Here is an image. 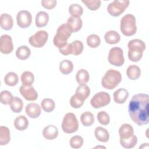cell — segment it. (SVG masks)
I'll return each instance as SVG.
<instances>
[{
    "mask_svg": "<svg viewBox=\"0 0 149 149\" xmlns=\"http://www.w3.org/2000/svg\"><path fill=\"white\" fill-rule=\"evenodd\" d=\"M69 12L72 17H80L83 13V9L81 5L77 3H73L69 7Z\"/></svg>",
    "mask_w": 149,
    "mask_h": 149,
    "instance_id": "obj_35",
    "label": "cell"
},
{
    "mask_svg": "<svg viewBox=\"0 0 149 149\" xmlns=\"http://www.w3.org/2000/svg\"><path fill=\"white\" fill-rule=\"evenodd\" d=\"M13 95L10 92L3 90L1 92V102L4 105H9L13 100Z\"/></svg>",
    "mask_w": 149,
    "mask_h": 149,
    "instance_id": "obj_41",
    "label": "cell"
},
{
    "mask_svg": "<svg viewBox=\"0 0 149 149\" xmlns=\"http://www.w3.org/2000/svg\"><path fill=\"white\" fill-rule=\"evenodd\" d=\"M80 121L83 126L86 127L90 126L94 122V116L91 112L86 111L81 115Z\"/></svg>",
    "mask_w": 149,
    "mask_h": 149,
    "instance_id": "obj_30",
    "label": "cell"
},
{
    "mask_svg": "<svg viewBox=\"0 0 149 149\" xmlns=\"http://www.w3.org/2000/svg\"><path fill=\"white\" fill-rule=\"evenodd\" d=\"M136 17L132 14H126L120 20V30L122 33L127 37L133 36L137 31Z\"/></svg>",
    "mask_w": 149,
    "mask_h": 149,
    "instance_id": "obj_4",
    "label": "cell"
},
{
    "mask_svg": "<svg viewBox=\"0 0 149 149\" xmlns=\"http://www.w3.org/2000/svg\"><path fill=\"white\" fill-rule=\"evenodd\" d=\"M128 58L130 61L137 62L142 58L146 49V44L140 39H133L127 44Z\"/></svg>",
    "mask_w": 149,
    "mask_h": 149,
    "instance_id": "obj_2",
    "label": "cell"
},
{
    "mask_svg": "<svg viewBox=\"0 0 149 149\" xmlns=\"http://www.w3.org/2000/svg\"><path fill=\"white\" fill-rule=\"evenodd\" d=\"M30 55V49L26 45H22L19 47L16 51V56L20 60H26L28 59Z\"/></svg>",
    "mask_w": 149,
    "mask_h": 149,
    "instance_id": "obj_27",
    "label": "cell"
},
{
    "mask_svg": "<svg viewBox=\"0 0 149 149\" xmlns=\"http://www.w3.org/2000/svg\"><path fill=\"white\" fill-rule=\"evenodd\" d=\"M19 81V77L17 74L15 72H9L4 77L5 83L9 86H16Z\"/></svg>",
    "mask_w": 149,
    "mask_h": 149,
    "instance_id": "obj_33",
    "label": "cell"
},
{
    "mask_svg": "<svg viewBox=\"0 0 149 149\" xmlns=\"http://www.w3.org/2000/svg\"><path fill=\"white\" fill-rule=\"evenodd\" d=\"M16 21L17 25L20 27L26 29L31 25L32 22V16L29 11L22 10L17 14Z\"/></svg>",
    "mask_w": 149,
    "mask_h": 149,
    "instance_id": "obj_11",
    "label": "cell"
},
{
    "mask_svg": "<svg viewBox=\"0 0 149 149\" xmlns=\"http://www.w3.org/2000/svg\"><path fill=\"white\" fill-rule=\"evenodd\" d=\"M98 121L102 125H107L110 122V117L105 111H100L97 113Z\"/></svg>",
    "mask_w": 149,
    "mask_h": 149,
    "instance_id": "obj_42",
    "label": "cell"
},
{
    "mask_svg": "<svg viewBox=\"0 0 149 149\" xmlns=\"http://www.w3.org/2000/svg\"><path fill=\"white\" fill-rule=\"evenodd\" d=\"M110 101V95L108 93L101 91L95 94L92 97L90 100V104L93 108L98 109L108 105Z\"/></svg>",
    "mask_w": 149,
    "mask_h": 149,
    "instance_id": "obj_9",
    "label": "cell"
},
{
    "mask_svg": "<svg viewBox=\"0 0 149 149\" xmlns=\"http://www.w3.org/2000/svg\"><path fill=\"white\" fill-rule=\"evenodd\" d=\"M114 101L117 104H123L126 102L129 97V92L123 88H119L115 91L113 95Z\"/></svg>",
    "mask_w": 149,
    "mask_h": 149,
    "instance_id": "obj_18",
    "label": "cell"
},
{
    "mask_svg": "<svg viewBox=\"0 0 149 149\" xmlns=\"http://www.w3.org/2000/svg\"><path fill=\"white\" fill-rule=\"evenodd\" d=\"M41 3L44 8L50 10L56 6L57 1L56 0H42Z\"/></svg>",
    "mask_w": 149,
    "mask_h": 149,
    "instance_id": "obj_44",
    "label": "cell"
},
{
    "mask_svg": "<svg viewBox=\"0 0 149 149\" xmlns=\"http://www.w3.org/2000/svg\"><path fill=\"white\" fill-rule=\"evenodd\" d=\"M10 140V130L9 129L3 126L0 127V145H6Z\"/></svg>",
    "mask_w": 149,
    "mask_h": 149,
    "instance_id": "obj_26",
    "label": "cell"
},
{
    "mask_svg": "<svg viewBox=\"0 0 149 149\" xmlns=\"http://www.w3.org/2000/svg\"><path fill=\"white\" fill-rule=\"evenodd\" d=\"M42 109L46 112H51L55 109V102L51 98H44L41 102Z\"/></svg>",
    "mask_w": 149,
    "mask_h": 149,
    "instance_id": "obj_36",
    "label": "cell"
},
{
    "mask_svg": "<svg viewBox=\"0 0 149 149\" xmlns=\"http://www.w3.org/2000/svg\"><path fill=\"white\" fill-rule=\"evenodd\" d=\"M72 33V32L69 29L67 24L63 23L59 26L53 39L54 45L58 48L64 46L68 43L67 40L69 38Z\"/></svg>",
    "mask_w": 149,
    "mask_h": 149,
    "instance_id": "obj_5",
    "label": "cell"
},
{
    "mask_svg": "<svg viewBox=\"0 0 149 149\" xmlns=\"http://www.w3.org/2000/svg\"><path fill=\"white\" fill-rule=\"evenodd\" d=\"M14 126L17 130L23 131L28 127L29 121L26 116L24 115H20L16 118L15 119Z\"/></svg>",
    "mask_w": 149,
    "mask_h": 149,
    "instance_id": "obj_25",
    "label": "cell"
},
{
    "mask_svg": "<svg viewBox=\"0 0 149 149\" xmlns=\"http://www.w3.org/2000/svg\"><path fill=\"white\" fill-rule=\"evenodd\" d=\"M122 81V75L120 72L115 69H109L102 77L101 84L108 90L115 88Z\"/></svg>",
    "mask_w": 149,
    "mask_h": 149,
    "instance_id": "obj_3",
    "label": "cell"
},
{
    "mask_svg": "<svg viewBox=\"0 0 149 149\" xmlns=\"http://www.w3.org/2000/svg\"><path fill=\"white\" fill-rule=\"evenodd\" d=\"M90 90L88 86L86 84H81L77 87L75 95L79 100L84 102V101L89 97Z\"/></svg>",
    "mask_w": 149,
    "mask_h": 149,
    "instance_id": "obj_16",
    "label": "cell"
},
{
    "mask_svg": "<svg viewBox=\"0 0 149 149\" xmlns=\"http://www.w3.org/2000/svg\"><path fill=\"white\" fill-rule=\"evenodd\" d=\"M69 144L73 148H80L83 144V139L80 136H73L70 139Z\"/></svg>",
    "mask_w": 149,
    "mask_h": 149,
    "instance_id": "obj_39",
    "label": "cell"
},
{
    "mask_svg": "<svg viewBox=\"0 0 149 149\" xmlns=\"http://www.w3.org/2000/svg\"><path fill=\"white\" fill-rule=\"evenodd\" d=\"M13 49L12 38L8 34L1 36L0 40V51L3 54H9Z\"/></svg>",
    "mask_w": 149,
    "mask_h": 149,
    "instance_id": "obj_12",
    "label": "cell"
},
{
    "mask_svg": "<svg viewBox=\"0 0 149 149\" xmlns=\"http://www.w3.org/2000/svg\"><path fill=\"white\" fill-rule=\"evenodd\" d=\"M90 79V76L88 71L84 69H81L77 72L76 74V79L77 82L81 84H86Z\"/></svg>",
    "mask_w": 149,
    "mask_h": 149,
    "instance_id": "obj_31",
    "label": "cell"
},
{
    "mask_svg": "<svg viewBox=\"0 0 149 149\" xmlns=\"http://www.w3.org/2000/svg\"><path fill=\"white\" fill-rule=\"evenodd\" d=\"M21 81L23 85L31 86L34 81V76L33 73L30 71H25L21 75Z\"/></svg>",
    "mask_w": 149,
    "mask_h": 149,
    "instance_id": "obj_34",
    "label": "cell"
},
{
    "mask_svg": "<svg viewBox=\"0 0 149 149\" xmlns=\"http://www.w3.org/2000/svg\"><path fill=\"white\" fill-rule=\"evenodd\" d=\"M49 21L48 14L44 11H40L36 16V25L38 27L45 26Z\"/></svg>",
    "mask_w": 149,
    "mask_h": 149,
    "instance_id": "obj_23",
    "label": "cell"
},
{
    "mask_svg": "<svg viewBox=\"0 0 149 149\" xmlns=\"http://www.w3.org/2000/svg\"><path fill=\"white\" fill-rule=\"evenodd\" d=\"M81 2L90 10H96L101 6V2L100 0H82Z\"/></svg>",
    "mask_w": 149,
    "mask_h": 149,
    "instance_id": "obj_40",
    "label": "cell"
},
{
    "mask_svg": "<svg viewBox=\"0 0 149 149\" xmlns=\"http://www.w3.org/2000/svg\"><path fill=\"white\" fill-rule=\"evenodd\" d=\"M59 52L63 55H69L72 54V49L70 44L67 43L62 47L59 48Z\"/></svg>",
    "mask_w": 149,
    "mask_h": 149,
    "instance_id": "obj_45",
    "label": "cell"
},
{
    "mask_svg": "<svg viewBox=\"0 0 149 149\" xmlns=\"http://www.w3.org/2000/svg\"><path fill=\"white\" fill-rule=\"evenodd\" d=\"M66 24L72 33H76L81 29L83 22L80 17L71 16L68 18Z\"/></svg>",
    "mask_w": 149,
    "mask_h": 149,
    "instance_id": "obj_15",
    "label": "cell"
},
{
    "mask_svg": "<svg viewBox=\"0 0 149 149\" xmlns=\"http://www.w3.org/2000/svg\"><path fill=\"white\" fill-rule=\"evenodd\" d=\"M86 42L88 47L92 48H95L100 45L101 40L100 37L97 34H91L87 37Z\"/></svg>",
    "mask_w": 149,
    "mask_h": 149,
    "instance_id": "obj_37",
    "label": "cell"
},
{
    "mask_svg": "<svg viewBox=\"0 0 149 149\" xmlns=\"http://www.w3.org/2000/svg\"><path fill=\"white\" fill-rule=\"evenodd\" d=\"M129 1L127 0L113 1L108 5L107 7L108 12L112 16H119L129 6Z\"/></svg>",
    "mask_w": 149,
    "mask_h": 149,
    "instance_id": "obj_7",
    "label": "cell"
},
{
    "mask_svg": "<svg viewBox=\"0 0 149 149\" xmlns=\"http://www.w3.org/2000/svg\"><path fill=\"white\" fill-rule=\"evenodd\" d=\"M137 138L134 134L127 139H120V144L125 148H132L136 146Z\"/></svg>",
    "mask_w": 149,
    "mask_h": 149,
    "instance_id": "obj_28",
    "label": "cell"
},
{
    "mask_svg": "<svg viewBox=\"0 0 149 149\" xmlns=\"http://www.w3.org/2000/svg\"><path fill=\"white\" fill-rule=\"evenodd\" d=\"M23 107V102L22 100L17 97H13L10 104V108L12 111L15 113H19L22 111Z\"/></svg>",
    "mask_w": 149,
    "mask_h": 149,
    "instance_id": "obj_32",
    "label": "cell"
},
{
    "mask_svg": "<svg viewBox=\"0 0 149 149\" xmlns=\"http://www.w3.org/2000/svg\"><path fill=\"white\" fill-rule=\"evenodd\" d=\"M42 135L47 140H54L58 136V128L52 125H48L43 129Z\"/></svg>",
    "mask_w": 149,
    "mask_h": 149,
    "instance_id": "obj_17",
    "label": "cell"
},
{
    "mask_svg": "<svg viewBox=\"0 0 149 149\" xmlns=\"http://www.w3.org/2000/svg\"><path fill=\"white\" fill-rule=\"evenodd\" d=\"M104 38L107 43L109 44H115L120 41V36L117 31L109 30L105 34Z\"/></svg>",
    "mask_w": 149,
    "mask_h": 149,
    "instance_id": "obj_21",
    "label": "cell"
},
{
    "mask_svg": "<svg viewBox=\"0 0 149 149\" xmlns=\"http://www.w3.org/2000/svg\"><path fill=\"white\" fill-rule=\"evenodd\" d=\"M48 38V33L45 30H40L29 38V42L33 47L41 48L46 44Z\"/></svg>",
    "mask_w": 149,
    "mask_h": 149,
    "instance_id": "obj_10",
    "label": "cell"
},
{
    "mask_svg": "<svg viewBox=\"0 0 149 149\" xmlns=\"http://www.w3.org/2000/svg\"><path fill=\"white\" fill-rule=\"evenodd\" d=\"M148 95L137 94L129 101L128 111L133 122L139 126L147 125L149 122Z\"/></svg>",
    "mask_w": 149,
    "mask_h": 149,
    "instance_id": "obj_1",
    "label": "cell"
},
{
    "mask_svg": "<svg viewBox=\"0 0 149 149\" xmlns=\"http://www.w3.org/2000/svg\"><path fill=\"white\" fill-rule=\"evenodd\" d=\"M83 104L84 101L79 100L74 94L73 95L70 99V104L73 108H79L83 105Z\"/></svg>",
    "mask_w": 149,
    "mask_h": 149,
    "instance_id": "obj_43",
    "label": "cell"
},
{
    "mask_svg": "<svg viewBox=\"0 0 149 149\" xmlns=\"http://www.w3.org/2000/svg\"><path fill=\"white\" fill-rule=\"evenodd\" d=\"M72 49V54L74 55H79L81 54L83 51L84 46L81 41L75 40L71 44Z\"/></svg>",
    "mask_w": 149,
    "mask_h": 149,
    "instance_id": "obj_38",
    "label": "cell"
},
{
    "mask_svg": "<svg viewBox=\"0 0 149 149\" xmlns=\"http://www.w3.org/2000/svg\"><path fill=\"white\" fill-rule=\"evenodd\" d=\"M59 70L62 74H69L73 70V64L70 61L64 59L60 62Z\"/></svg>",
    "mask_w": 149,
    "mask_h": 149,
    "instance_id": "obj_29",
    "label": "cell"
},
{
    "mask_svg": "<svg viewBox=\"0 0 149 149\" xmlns=\"http://www.w3.org/2000/svg\"><path fill=\"white\" fill-rule=\"evenodd\" d=\"M61 127L65 133L70 134L76 132L79 128V123L76 115L72 112L67 113L63 117Z\"/></svg>",
    "mask_w": 149,
    "mask_h": 149,
    "instance_id": "obj_6",
    "label": "cell"
},
{
    "mask_svg": "<svg viewBox=\"0 0 149 149\" xmlns=\"http://www.w3.org/2000/svg\"><path fill=\"white\" fill-rule=\"evenodd\" d=\"M94 134L97 140L99 141L105 143L109 139V134L105 128L99 126L97 127L94 131Z\"/></svg>",
    "mask_w": 149,
    "mask_h": 149,
    "instance_id": "obj_20",
    "label": "cell"
},
{
    "mask_svg": "<svg viewBox=\"0 0 149 149\" xmlns=\"http://www.w3.org/2000/svg\"><path fill=\"white\" fill-rule=\"evenodd\" d=\"M134 130L133 127L127 123L123 124L119 129L120 139H127L133 134Z\"/></svg>",
    "mask_w": 149,
    "mask_h": 149,
    "instance_id": "obj_24",
    "label": "cell"
},
{
    "mask_svg": "<svg viewBox=\"0 0 149 149\" xmlns=\"http://www.w3.org/2000/svg\"><path fill=\"white\" fill-rule=\"evenodd\" d=\"M108 62L115 66H121L125 62L123 52L119 47H113L109 52L108 56Z\"/></svg>",
    "mask_w": 149,
    "mask_h": 149,
    "instance_id": "obj_8",
    "label": "cell"
},
{
    "mask_svg": "<svg viewBox=\"0 0 149 149\" xmlns=\"http://www.w3.org/2000/svg\"><path fill=\"white\" fill-rule=\"evenodd\" d=\"M25 111L28 116L34 119L40 116L41 109L38 104L36 103H30L26 105Z\"/></svg>",
    "mask_w": 149,
    "mask_h": 149,
    "instance_id": "obj_14",
    "label": "cell"
},
{
    "mask_svg": "<svg viewBox=\"0 0 149 149\" xmlns=\"http://www.w3.org/2000/svg\"><path fill=\"white\" fill-rule=\"evenodd\" d=\"M0 25L1 28L5 30H10L13 25L12 17L8 13H2L0 16Z\"/></svg>",
    "mask_w": 149,
    "mask_h": 149,
    "instance_id": "obj_19",
    "label": "cell"
},
{
    "mask_svg": "<svg viewBox=\"0 0 149 149\" xmlns=\"http://www.w3.org/2000/svg\"><path fill=\"white\" fill-rule=\"evenodd\" d=\"M126 74L129 79L132 80H137L141 75L140 68L137 65H131L127 68Z\"/></svg>",
    "mask_w": 149,
    "mask_h": 149,
    "instance_id": "obj_22",
    "label": "cell"
},
{
    "mask_svg": "<svg viewBox=\"0 0 149 149\" xmlns=\"http://www.w3.org/2000/svg\"><path fill=\"white\" fill-rule=\"evenodd\" d=\"M19 91L21 95L27 101H35L38 98V93L33 87L22 85L20 87Z\"/></svg>",
    "mask_w": 149,
    "mask_h": 149,
    "instance_id": "obj_13",
    "label": "cell"
}]
</instances>
